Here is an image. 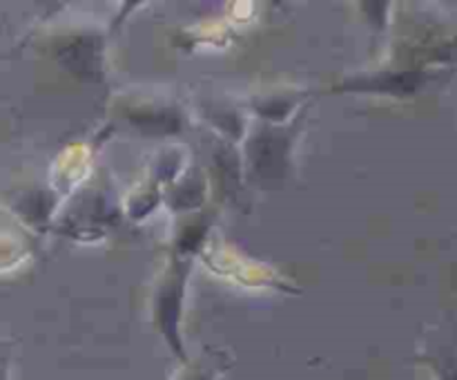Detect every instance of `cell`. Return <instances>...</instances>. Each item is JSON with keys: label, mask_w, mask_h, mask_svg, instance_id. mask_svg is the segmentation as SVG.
Wrapping results in <instances>:
<instances>
[{"label": "cell", "mask_w": 457, "mask_h": 380, "mask_svg": "<svg viewBox=\"0 0 457 380\" xmlns=\"http://www.w3.org/2000/svg\"><path fill=\"white\" fill-rule=\"evenodd\" d=\"M214 378V371H204V369H196L192 374L183 376L181 380H212Z\"/></svg>", "instance_id": "7a4b0ae2"}, {"label": "cell", "mask_w": 457, "mask_h": 380, "mask_svg": "<svg viewBox=\"0 0 457 380\" xmlns=\"http://www.w3.org/2000/svg\"><path fill=\"white\" fill-rule=\"evenodd\" d=\"M0 380H7V362L0 360Z\"/></svg>", "instance_id": "3957f363"}, {"label": "cell", "mask_w": 457, "mask_h": 380, "mask_svg": "<svg viewBox=\"0 0 457 380\" xmlns=\"http://www.w3.org/2000/svg\"><path fill=\"white\" fill-rule=\"evenodd\" d=\"M424 360L431 365V369L436 371L440 380H457V335L453 344L437 349L436 353L427 356Z\"/></svg>", "instance_id": "6da1fadb"}]
</instances>
